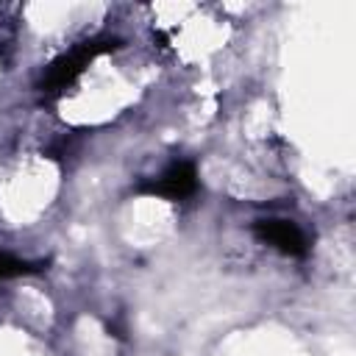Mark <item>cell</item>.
Listing matches in <instances>:
<instances>
[{
	"mask_svg": "<svg viewBox=\"0 0 356 356\" xmlns=\"http://www.w3.org/2000/svg\"><path fill=\"white\" fill-rule=\"evenodd\" d=\"M120 42L117 39H92V42H81V44H75L72 50H67V53H61L56 61H50V67L44 70V75H42V81H39V92L44 95V97H58V95H64L81 75H83V70L100 56V53H108V50H114Z\"/></svg>",
	"mask_w": 356,
	"mask_h": 356,
	"instance_id": "cell-1",
	"label": "cell"
},
{
	"mask_svg": "<svg viewBox=\"0 0 356 356\" xmlns=\"http://www.w3.org/2000/svg\"><path fill=\"white\" fill-rule=\"evenodd\" d=\"M195 189H197V172H195L192 161H172L159 178H150V181L139 184V192L170 197V200L189 197Z\"/></svg>",
	"mask_w": 356,
	"mask_h": 356,
	"instance_id": "cell-2",
	"label": "cell"
},
{
	"mask_svg": "<svg viewBox=\"0 0 356 356\" xmlns=\"http://www.w3.org/2000/svg\"><path fill=\"white\" fill-rule=\"evenodd\" d=\"M253 234H256V239L273 245L275 250H281L286 256H306V250H309L306 234L295 222H289V220H278V217L256 220L253 222Z\"/></svg>",
	"mask_w": 356,
	"mask_h": 356,
	"instance_id": "cell-3",
	"label": "cell"
},
{
	"mask_svg": "<svg viewBox=\"0 0 356 356\" xmlns=\"http://www.w3.org/2000/svg\"><path fill=\"white\" fill-rule=\"evenodd\" d=\"M36 267H31L28 261H19L14 256H6L0 253V278H11V275H25V273H33Z\"/></svg>",
	"mask_w": 356,
	"mask_h": 356,
	"instance_id": "cell-4",
	"label": "cell"
}]
</instances>
